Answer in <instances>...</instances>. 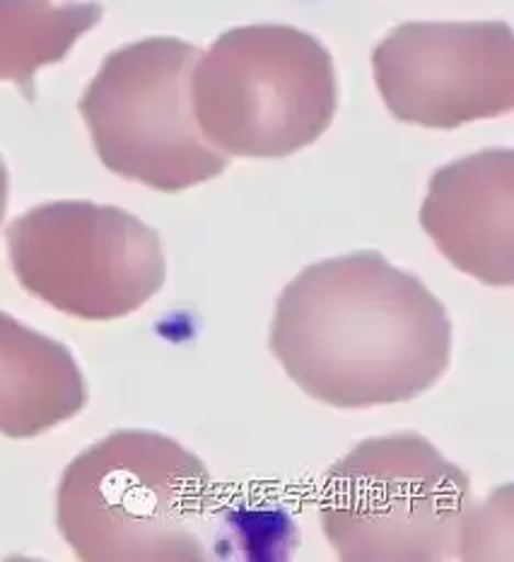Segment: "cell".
Returning a JSON list of instances; mask_svg holds the SVG:
<instances>
[{"label":"cell","instance_id":"obj_10","mask_svg":"<svg viewBox=\"0 0 514 562\" xmlns=\"http://www.w3.org/2000/svg\"><path fill=\"white\" fill-rule=\"evenodd\" d=\"M102 12L94 0H0V82L34 102L36 70L64 60Z\"/></svg>","mask_w":514,"mask_h":562},{"label":"cell","instance_id":"obj_4","mask_svg":"<svg viewBox=\"0 0 514 562\" xmlns=\"http://www.w3.org/2000/svg\"><path fill=\"white\" fill-rule=\"evenodd\" d=\"M476 505L457 463L415 432L372 437L328 469L320 519L348 562H437L459 558Z\"/></svg>","mask_w":514,"mask_h":562},{"label":"cell","instance_id":"obj_11","mask_svg":"<svg viewBox=\"0 0 514 562\" xmlns=\"http://www.w3.org/2000/svg\"><path fill=\"white\" fill-rule=\"evenodd\" d=\"M5 205H8V169L3 160H0V223H3Z\"/></svg>","mask_w":514,"mask_h":562},{"label":"cell","instance_id":"obj_1","mask_svg":"<svg viewBox=\"0 0 514 562\" xmlns=\"http://www.w3.org/2000/svg\"><path fill=\"white\" fill-rule=\"evenodd\" d=\"M276 360L304 394L334 408L413 401L449 368L451 324L418 278L377 251L326 259L276 302Z\"/></svg>","mask_w":514,"mask_h":562},{"label":"cell","instance_id":"obj_3","mask_svg":"<svg viewBox=\"0 0 514 562\" xmlns=\"http://www.w3.org/2000/svg\"><path fill=\"white\" fill-rule=\"evenodd\" d=\"M336 104L332 54L288 24L230 30L191 72V106L205 140L249 160L308 148L332 126Z\"/></svg>","mask_w":514,"mask_h":562},{"label":"cell","instance_id":"obj_8","mask_svg":"<svg viewBox=\"0 0 514 562\" xmlns=\"http://www.w3.org/2000/svg\"><path fill=\"white\" fill-rule=\"evenodd\" d=\"M421 225L459 271L485 285H512L514 153L491 148L437 169Z\"/></svg>","mask_w":514,"mask_h":562},{"label":"cell","instance_id":"obj_7","mask_svg":"<svg viewBox=\"0 0 514 562\" xmlns=\"http://www.w3.org/2000/svg\"><path fill=\"white\" fill-rule=\"evenodd\" d=\"M372 68L403 124L457 128L514 109V34L505 22H406L379 42Z\"/></svg>","mask_w":514,"mask_h":562},{"label":"cell","instance_id":"obj_2","mask_svg":"<svg viewBox=\"0 0 514 562\" xmlns=\"http://www.w3.org/2000/svg\"><path fill=\"white\" fill-rule=\"evenodd\" d=\"M211 475L175 439L121 430L68 463L56 521L85 562L203 560Z\"/></svg>","mask_w":514,"mask_h":562},{"label":"cell","instance_id":"obj_6","mask_svg":"<svg viewBox=\"0 0 514 562\" xmlns=\"http://www.w3.org/2000/svg\"><path fill=\"white\" fill-rule=\"evenodd\" d=\"M18 283L32 297L85 322L121 319L165 285L157 232L116 205L58 201L8 227Z\"/></svg>","mask_w":514,"mask_h":562},{"label":"cell","instance_id":"obj_9","mask_svg":"<svg viewBox=\"0 0 514 562\" xmlns=\"http://www.w3.org/2000/svg\"><path fill=\"white\" fill-rule=\"evenodd\" d=\"M88 389L70 350L0 312V435L36 437L85 408Z\"/></svg>","mask_w":514,"mask_h":562},{"label":"cell","instance_id":"obj_5","mask_svg":"<svg viewBox=\"0 0 514 562\" xmlns=\"http://www.w3.org/2000/svg\"><path fill=\"white\" fill-rule=\"evenodd\" d=\"M199 58L201 48L177 36H150L104 58L80 114L107 169L177 193L230 165V155L213 148L195 124L191 72Z\"/></svg>","mask_w":514,"mask_h":562}]
</instances>
